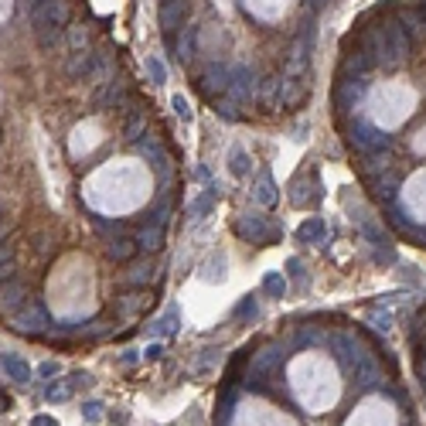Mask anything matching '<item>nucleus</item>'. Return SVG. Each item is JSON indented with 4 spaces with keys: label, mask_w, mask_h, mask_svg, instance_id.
<instances>
[{
    "label": "nucleus",
    "mask_w": 426,
    "mask_h": 426,
    "mask_svg": "<svg viewBox=\"0 0 426 426\" xmlns=\"http://www.w3.org/2000/svg\"><path fill=\"white\" fill-rule=\"evenodd\" d=\"M413 154L426 157V126H423V130H420L416 136H413Z\"/></svg>",
    "instance_id": "nucleus-23"
},
{
    "label": "nucleus",
    "mask_w": 426,
    "mask_h": 426,
    "mask_svg": "<svg viewBox=\"0 0 426 426\" xmlns=\"http://www.w3.org/2000/svg\"><path fill=\"white\" fill-rule=\"evenodd\" d=\"M11 406V399H7V396H0V409H7Z\"/></svg>",
    "instance_id": "nucleus-30"
},
{
    "label": "nucleus",
    "mask_w": 426,
    "mask_h": 426,
    "mask_svg": "<svg viewBox=\"0 0 426 426\" xmlns=\"http://www.w3.org/2000/svg\"><path fill=\"white\" fill-rule=\"evenodd\" d=\"M134 242H136V249H143V252H157L160 246H164V229H160V225H150V229H140Z\"/></svg>",
    "instance_id": "nucleus-14"
},
{
    "label": "nucleus",
    "mask_w": 426,
    "mask_h": 426,
    "mask_svg": "<svg viewBox=\"0 0 426 426\" xmlns=\"http://www.w3.org/2000/svg\"><path fill=\"white\" fill-rule=\"evenodd\" d=\"M239 235H246L249 242H266V239H276L280 229L270 225V218H263V215H242V222H239Z\"/></svg>",
    "instance_id": "nucleus-10"
},
{
    "label": "nucleus",
    "mask_w": 426,
    "mask_h": 426,
    "mask_svg": "<svg viewBox=\"0 0 426 426\" xmlns=\"http://www.w3.org/2000/svg\"><path fill=\"white\" fill-rule=\"evenodd\" d=\"M102 140H106V126L99 119H82L72 130V136H69V154L76 157V160H85L93 150L102 147Z\"/></svg>",
    "instance_id": "nucleus-8"
},
{
    "label": "nucleus",
    "mask_w": 426,
    "mask_h": 426,
    "mask_svg": "<svg viewBox=\"0 0 426 426\" xmlns=\"http://www.w3.org/2000/svg\"><path fill=\"white\" fill-rule=\"evenodd\" d=\"M252 198H256V205H263V208L276 205V184H273L270 174H259V177H256V191H252Z\"/></svg>",
    "instance_id": "nucleus-15"
},
{
    "label": "nucleus",
    "mask_w": 426,
    "mask_h": 426,
    "mask_svg": "<svg viewBox=\"0 0 426 426\" xmlns=\"http://www.w3.org/2000/svg\"><path fill=\"white\" fill-rule=\"evenodd\" d=\"M134 252H136V242H113V246H110V259H117V263H126Z\"/></svg>",
    "instance_id": "nucleus-18"
},
{
    "label": "nucleus",
    "mask_w": 426,
    "mask_h": 426,
    "mask_svg": "<svg viewBox=\"0 0 426 426\" xmlns=\"http://www.w3.org/2000/svg\"><path fill=\"white\" fill-rule=\"evenodd\" d=\"M212 198H215L212 191H205V194H198V198H194V201H191V215H194V218L208 215V208H212Z\"/></svg>",
    "instance_id": "nucleus-19"
},
{
    "label": "nucleus",
    "mask_w": 426,
    "mask_h": 426,
    "mask_svg": "<svg viewBox=\"0 0 426 426\" xmlns=\"http://www.w3.org/2000/svg\"><path fill=\"white\" fill-rule=\"evenodd\" d=\"M345 426H399V409L392 406L389 396H368L355 406Z\"/></svg>",
    "instance_id": "nucleus-6"
},
{
    "label": "nucleus",
    "mask_w": 426,
    "mask_h": 426,
    "mask_svg": "<svg viewBox=\"0 0 426 426\" xmlns=\"http://www.w3.org/2000/svg\"><path fill=\"white\" fill-rule=\"evenodd\" d=\"M11 14V0H0V18H7Z\"/></svg>",
    "instance_id": "nucleus-28"
},
{
    "label": "nucleus",
    "mask_w": 426,
    "mask_h": 426,
    "mask_svg": "<svg viewBox=\"0 0 426 426\" xmlns=\"http://www.w3.org/2000/svg\"><path fill=\"white\" fill-rule=\"evenodd\" d=\"M174 110H177V117H181V119H188V117H191V110H188V102H184V96H174Z\"/></svg>",
    "instance_id": "nucleus-24"
},
{
    "label": "nucleus",
    "mask_w": 426,
    "mask_h": 426,
    "mask_svg": "<svg viewBox=\"0 0 426 426\" xmlns=\"http://www.w3.org/2000/svg\"><path fill=\"white\" fill-rule=\"evenodd\" d=\"M78 382H85V375H82V372L69 375L65 382H55V386H48V389H45V399H48V403H65V399H69V396L76 392Z\"/></svg>",
    "instance_id": "nucleus-13"
},
{
    "label": "nucleus",
    "mask_w": 426,
    "mask_h": 426,
    "mask_svg": "<svg viewBox=\"0 0 426 426\" xmlns=\"http://www.w3.org/2000/svg\"><path fill=\"white\" fill-rule=\"evenodd\" d=\"M126 420H130L126 413H110V426H126Z\"/></svg>",
    "instance_id": "nucleus-26"
},
{
    "label": "nucleus",
    "mask_w": 426,
    "mask_h": 426,
    "mask_svg": "<svg viewBox=\"0 0 426 426\" xmlns=\"http://www.w3.org/2000/svg\"><path fill=\"white\" fill-rule=\"evenodd\" d=\"M65 20H69V7H65L61 0H41L38 7H35V14H31V24H35V31H38L41 41L48 38V31L59 35Z\"/></svg>",
    "instance_id": "nucleus-9"
},
{
    "label": "nucleus",
    "mask_w": 426,
    "mask_h": 426,
    "mask_svg": "<svg viewBox=\"0 0 426 426\" xmlns=\"http://www.w3.org/2000/svg\"><path fill=\"white\" fill-rule=\"evenodd\" d=\"M263 290L273 293V297H283V293H287V280H283V273H266V276H263Z\"/></svg>",
    "instance_id": "nucleus-17"
},
{
    "label": "nucleus",
    "mask_w": 426,
    "mask_h": 426,
    "mask_svg": "<svg viewBox=\"0 0 426 426\" xmlns=\"http://www.w3.org/2000/svg\"><path fill=\"white\" fill-rule=\"evenodd\" d=\"M287 382H290L293 399L307 413H331L338 396H341V375L338 365L321 351H304L287 365Z\"/></svg>",
    "instance_id": "nucleus-3"
},
{
    "label": "nucleus",
    "mask_w": 426,
    "mask_h": 426,
    "mask_svg": "<svg viewBox=\"0 0 426 426\" xmlns=\"http://www.w3.org/2000/svg\"><path fill=\"white\" fill-rule=\"evenodd\" d=\"M41 375H45V379H52V375H55V372H59V365H55V362H45V365L38 368Z\"/></svg>",
    "instance_id": "nucleus-27"
},
{
    "label": "nucleus",
    "mask_w": 426,
    "mask_h": 426,
    "mask_svg": "<svg viewBox=\"0 0 426 426\" xmlns=\"http://www.w3.org/2000/svg\"><path fill=\"white\" fill-rule=\"evenodd\" d=\"M399 201H403L409 218H416L420 225H426V167L413 171V174L399 184Z\"/></svg>",
    "instance_id": "nucleus-7"
},
{
    "label": "nucleus",
    "mask_w": 426,
    "mask_h": 426,
    "mask_svg": "<svg viewBox=\"0 0 426 426\" xmlns=\"http://www.w3.org/2000/svg\"><path fill=\"white\" fill-rule=\"evenodd\" d=\"M31 426H59V420H55V416H35Z\"/></svg>",
    "instance_id": "nucleus-25"
},
{
    "label": "nucleus",
    "mask_w": 426,
    "mask_h": 426,
    "mask_svg": "<svg viewBox=\"0 0 426 426\" xmlns=\"http://www.w3.org/2000/svg\"><path fill=\"white\" fill-rule=\"evenodd\" d=\"M416 106H420V96H416V89H413L409 82H403V78H386V82H375V85L368 89L365 117L375 130L392 134V130H399V126L416 113Z\"/></svg>",
    "instance_id": "nucleus-4"
},
{
    "label": "nucleus",
    "mask_w": 426,
    "mask_h": 426,
    "mask_svg": "<svg viewBox=\"0 0 426 426\" xmlns=\"http://www.w3.org/2000/svg\"><path fill=\"white\" fill-rule=\"evenodd\" d=\"M229 426H300L293 416H287L283 409L270 406L263 399H246L239 403V409L232 413Z\"/></svg>",
    "instance_id": "nucleus-5"
},
{
    "label": "nucleus",
    "mask_w": 426,
    "mask_h": 426,
    "mask_svg": "<svg viewBox=\"0 0 426 426\" xmlns=\"http://www.w3.org/2000/svg\"><path fill=\"white\" fill-rule=\"evenodd\" d=\"M293 0H242V7L249 11L256 20H266V24H273V20H280L287 11H290Z\"/></svg>",
    "instance_id": "nucleus-11"
},
{
    "label": "nucleus",
    "mask_w": 426,
    "mask_h": 426,
    "mask_svg": "<svg viewBox=\"0 0 426 426\" xmlns=\"http://www.w3.org/2000/svg\"><path fill=\"white\" fill-rule=\"evenodd\" d=\"M324 235V222L321 218H307V222H300V229H297V239L300 242H317Z\"/></svg>",
    "instance_id": "nucleus-16"
},
{
    "label": "nucleus",
    "mask_w": 426,
    "mask_h": 426,
    "mask_svg": "<svg viewBox=\"0 0 426 426\" xmlns=\"http://www.w3.org/2000/svg\"><path fill=\"white\" fill-rule=\"evenodd\" d=\"M147 69H150V76H154V82H164V78H167V69H164V65H160L157 59L147 61Z\"/></svg>",
    "instance_id": "nucleus-22"
},
{
    "label": "nucleus",
    "mask_w": 426,
    "mask_h": 426,
    "mask_svg": "<svg viewBox=\"0 0 426 426\" xmlns=\"http://www.w3.org/2000/svg\"><path fill=\"white\" fill-rule=\"evenodd\" d=\"M147 358H160V345H150V348H147Z\"/></svg>",
    "instance_id": "nucleus-29"
},
{
    "label": "nucleus",
    "mask_w": 426,
    "mask_h": 426,
    "mask_svg": "<svg viewBox=\"0 0 426 426\" xmlns=\"http://www.w3.org/2000/svg\"><path fill=\"white\" fill-rule=\"evenodd\" d=\"M82 416H85V423H99V420H102V403H96V399L85 403V406H82Z\"/></svg>",
    "instance_id": "nucleus-21"
},
{
    "label": "nucleus",
    "mask_w": 426,
    "mask_h": 426,
    "mask_svg": "<svg viewBox=\"0 0 426 426\" xmlns=\"http://www.w3.org/2000/svg\"><path fill=\"white\" fill-rule=\"evenodd\" d=\"M249 171V154H242V150H232V174L242 177Z\"/></svg>",
    "instance_id": "nucleus-20"
},
{
    "label": "nucleus",
    "mask_w": 426,
    "mask_h": 426,
    "mask_svg": "<svg viewBox=\"0 0 426 426\" xmlns=\"http://www.w3.org/2000/svg\"><path fill=\"white\" fill-rule=\"evenodd\" d=\"M0 368H4L7 379L18 382V386H28V379H31V365H28L24 358H18V355H4V358H0Z\"/></svg>",
    "instance_id": "nucleus-12"
},
{
    "label": "nucleus",
    "mask_w": 426,
    "mask_h": 426,
    "mask_svg": "<svg viewBox=\"0 0 426 426\" xmlns=\"http://www.w3.org/2000/svg\"><path fill=\"white\" fill-rule=\"evenodd\" d=\"M154 191V174L140 157H113L96 167L82 184L85 205L99 215H130Z\"/></svg>",
    "instance_id": "nucleus-1"
},
{
    "label": "nucleus",
    "mask_w": 426,
    "mask_h": 426,
    "mask_svg": "<svg viewBox=\"0 0 426 426\" xmlns=\"http://www.w3.org/2000/svg\"><path fill=\"white\" fill-rule=\"evenodd\" d=\"M48 307L61 321H82L96 310V273L82 252L61 256L48 280Z\"/></svg>",
    "instance_id": "nucleus-2"
}]
</instances>
